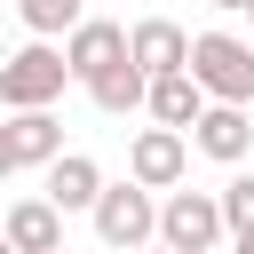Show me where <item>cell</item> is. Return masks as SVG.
Segmentation results:
<instances>
[{
	"instance_id": "10",
	"label": "cell",
	"mask_w": 254,
	"mask_h": 254,
	"mask_svg": "<svg viewBox=\"0 0 254 254\" xmlns=\"http://www.w3.org/2000/svg\"><path fill=\"white\" fill-rule=\"evenodd\" d=\"M127 56L143 64V79L151 71H183L190 64V32L175 16H143V24H127Z\"/></svg>"
},
{
	"instance_id": "21",
	"label": "cell",
	"mask_w": 254,
	"mask_h": 254,
	"mask_svg": "<svg viewBox=\"0 0 254 254\" xmlns=\"http://www.w3.org/2000/svg\"><path fill=\"white\" fill-rule=\"evenodd\" d=\"M48 254H71V246H48Z\"/></svg>"
},
{
	"instance_id": "15",
	"label": "cell",
	"mask_w": 254,
	"mask_h": 254,
	"mask_svg": "<svg viewBox=\"0 0 254 254\" xmlns=\"http://www.w3.org/2000/svg\"><path fill=\"white\" fill-rule=\"evenodd\" d=\"M214 198H222V230H254V175H246V159H238V175Z\"/></svg>"
},
{
	"instance_id": "12",
	"label": "cell",
	"mask_w": 254,
	"mask_h": 254,
	"mask_svg": "<svg viewBox=\"0 0 254 254\" xmlns=\"http://www.w3.org/2000/svg\"><path fill=\"white\" fill-rule=\"evenodd\" d=\"M0 238H8L16 254H48V246H64V214H56L48 198H16V206L0 214Z\"/></svg>"
},
{
	"instance_id": "20",
	"label": "cell",
	"mask_w": 254,
	"mask_h": 254,
	"mask_svg": "<svg viewBox=\"0 0 254 254\" xmlns=\"http://www.w3.org/2000/svg\"><path fill=\"white\" fill-rule=\"evenodd\" d=\"M0 254H16V246H8V238H0Z\"/></svg>"
},
{
	"instance_id": "5",
	"label": "cell",
	"mask_w": 254,
	"mask_h": 254,
	"mask_svg": "<svg viewBox=\"0 0 254 254\" xmlns=\"http://www.w3.org/2000/svg\"><path fill=\"white\" fill-rule=\"evenodd\" d=\"M183 135H190V151H198V159L238 167V159L254 151V103H214V95H206V103H198V119H190Z\"/></svg>"
},
{
	"instance_id": "14",
	"label": "cell",
	"mask_w": 254,
	"mask_h": 254,
	"mask_svg": "<svg viewBox=\"0 0 254 254\" xmlns=\"http://www.w3.org/2000/svg\"><path fill=\"white\" fill-rule=\"evenodd\" d=\"M16 16H24L32 40H64V32L79 24V0H16Z\"/></svg>"
},
{
	"instance_id": "18",
	"label": "cell",
	"mask_w": 254,
	"mask_h": 254,
	"mask_svg": "<svg viewBox=\"0 0 254 254\" xmlns=\"http://www.w3.org/2000/svg\"><path fill=\"white\" fill-rule=\"evenodd\" d=\"M214 8H222V16H246V0H214Z\"/></svg>"
},
{
	"instance_id": "11",
	"label": "cell",
	"mask_w": 254,
	"mask_h": 254,
	"mask_svg": "<svg viewBox=\"0 0 254 254\" xmlns=\"http://www.w3.org/2000/svg\"><path fill=\"white\" fill-rule=\"evenodd\" d=\"M198 103H206V87L190 79V64H183V71H151V79H143V111H151L159 127H190V119H198Z\"/></svg>"
},
{
	"instance_id": "2",
	"label": "cell",
	"mask_w": 254,
	"mask_h": 254,
	"mask_svg": "<svg viewBox=\"0 0 254 254\" xmlns=\"http://www.w3.org/2000/svg\"><path fill=\"white\" fill-rule=\"evenodd\" d=\"M190 79L214 103H254V40H238V32H190Z\"/></svg>"
},
{
	"instance_id": "3",
	"label": "cell",
	"mask_w": 254,
	"mask_h": 254,
	"mask_svg": "<svg viewBox=\"0 0 254 254\" xmlns=\"http://www.w3.org/2000/svg\"><path fill=\"white\" fill-rule=\"evenodd\" d=\"M64 87H71V71H64V48H56V40H24V48L0 64V111L56 103Z\"/></svg>"
},
{
	"instance_id": "9",
	"label": "cell",
	"mask_w": 254,
	"mask_h": 254,
	"mask_svg": "<svg viewBox=\"0 0 254 254\" xmlns=\"http://www.w3.org/2000/svg\"><path fill=\"white\" fill-rule=\"evenodd\" d=\"M40 175H48V190H40V198H48L56 214H87V206H95V190H103V167H95L87 151H56Z\"/></svg>"
},
{
	"instance_id": "7",
	"label": "cell",
	"mask_w": 254,
	"mask_h": 254,
	"mask_svg": "<svg viewBox=\"0 0 254 254\" xmlns=\"http://www.w3.org/2000/svg\"><path fill=\"white\" fill-rule=\"evenodd\" d=\"M56 48H64V71H71V79H95L111 56H127V24H111V16H79Z\"/></svg>"
},
{
	"instance_id": "17",
	"label": "cell",
	"mask_w": 254,
	"mask_h": 254,
	"mask_svg": "<svg viewBox=\"0 0 254 254\" xmlns=\"http://www.w3.org/2000/svg\"><path fill=\"white\" fill-rule=\"evenodd\" d=\"M8 175H16V159H8V135H0V183H8Z\"/></svg>"
},
{
	"instance_id": "8",
	"label": "cell",
	"mask_w": 254,
	"mask_h": 254,
	"mask_svg": "<svg viewBox=\"0 0 254 254\" xmlns=\"http://www.w3.org/2000/svg\"><path fill=\"white\" fill-rule=\"evenodd\" d=\"M0 135H8V159H16V167H48V159L64 151V119H56V103L8 111V119H0Z\"/></svg>"
},
{
	"instance_id": "1",
	"label": "cell",
	"mask_w": 254,
	"mask_h": 254,
	"mask_svg": "<svg viewBox=\"0 0 254 254\" xmlns=\"http://www.w3.org/2000/svg\"><path fill=\"white\" fill-rule=\"evenodd\" d=\"M87 222H95V238H103L111 254H135V246H151V238H159V190H143L135 175H127V183H111V175H103V190H95Z\"/></svg>"
},
{
	"instance_id": "4",
	"label": "cell",
	"mask_w": 254,
	"mask_h": 254,
	"mask_svg": "<svg viewBox=\"0 0 254 254\" xmlns=\"http://www.w3.org/2000/svg\"><path fill=\"white\" fill-rule=\"evenodd\" d=\"M230 230H222V198L214 190H159V246H175V254H214Z\"/></svg>"
},
{
	"instance_id": "22",
	"label": "cell",
	"mask_w": 254,
	"mask_h": 254,
	"mask_svg": "<svg viewBox=\"0 0 254 254\" xmlns=\"http://www.w3.org/2000/svg\"><path fill=\"white\" fill-rule=\"evenodd\" d=\"M246 16H254V0H246Z\"/></svg>"
},
{
	"instance_id": "13",
	"label": "cell",
	"mask_w": 254,
	"mask_h": 254,
	"mask_svg": "<svg viewBox=\"0 0 254 254\" xmlns=\"http://www.w3.org/2000/svg\"><path fill=\"white\" fill-rule=\"evenodd\" d=\"M79 87H87V103H95V111H111V119L143 111V64H135V56H111V64H103L95 79H79Z\"/></svg>"
},
{
	"instance_id": "16",
	"label": "cell",
	"mask_w": 254,
	"mask_h": 254,
	"mask_svg": "<svg viewBox=\"0 0 254 254\" xmlns=\"http://www.w3.org/2000/svg\"><path fill=\"white\" fill-rule=\"evenodd\" d=\"M222 246H230V254H254V230H230Z\"/></svg>"
},
{
	"instance_id": "6",
	"label": "cell",
	"mask_w": 254,
	"mask_h": 254,
	"mask_svg": "<svg viewBox=\"0 0 254 254\" xmlns=\"http://www.w3.org/2000/svg\"><path fill=\"white\" fill-rule=\"evenodd\" d=\"M127 175L143 183V190H175L183 175H190V135L183 127H135V143H127Z\"/></svg>"
},
{
	"instance_id": "19",
	"label": "cell",
	"mask_w": 254,
	"mask_h": 254,
	"mask_svg": "<svg viewBox=\"0 0 254 254\" xmlns=\"http://www.w3.org/2000/svg\"><path fill=\"white\" fill-rule=\"evenodd\" d=\"M135 254H175V246H159V238H151V246H135Z\"/></svg>"
}]
</instances>
